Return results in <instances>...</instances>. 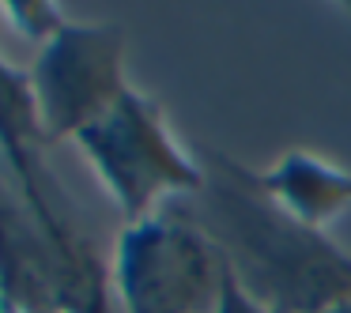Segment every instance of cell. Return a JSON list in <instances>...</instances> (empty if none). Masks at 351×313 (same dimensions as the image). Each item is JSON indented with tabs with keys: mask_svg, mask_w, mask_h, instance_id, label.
<instances>
[{
	"mask_svg": "<svg viewBox=\"0 0 351 313\" xmlns=\"http://www.w3.org/2000/svg\"><path fill=\"white\" fill-rule=\"evenodd\" d=\"M204 185L178 204L223 253L234 279L268 313H328L351 302V253L287 215L257 170L200 147Z\"/></svg>",
	"mask_w": 351,
	"mask_h": 313,
	"instance_id": "1",
	"label": "cell"
},
{
	"mask_svg": "<svg viewBox=\"0 0 351 313\" xmlns=\"http://www.w3.org/2000/svg\"><path fill=\"white\" fill-rule=\"evenodd\" d=\"M212 313H268L265 305L253 295H245V287L234 279L230 268H223V287H219V302H215Z\"/></svg>",
	"mask_w": 351,
	"mask_h": 313,
	"instance_id": "9",
	"label": "cell"
},
{
	"mask_svg": "<svg viewBox=\"0 0 351 313\" xmlns=\"http://www.w3.org/2000/svg\"><path fill=\"white\" fill-rule=\"evenodd\" d=\"M0 298L19 313H114L110 268L69 212L38 215L0 177Z\"/></svg>",
	"mask_w": 351,
	"mask_h": 313,
	"instance_id": "2",
	"label": "cell"
},
{
	"mask_svg": "<svg viewBox=\"0 0 351 313\" xmlns=\"http://www.w3.org/2000/svg\"><path fill=\"white\" fill-rule=\"evenodd\" d=\"M46 129H42L38 99H34L31 72L16 68L0 57V155L16 174L19 192L38 215L69 212L57 177H49L42 151H46Z\"/></svg>",
	"mask_w": 351,
	"mask_h": 313,
	"instance_id": "6",
	"label": "cell"
},
{
	"mask_svg": "<svg viewBox=\"0 0 351 313\" xmlns=\"http://www.w3.org/2000/svg\"><path fill=\"white\" fill-rule=\"evenodd\" d=\"M76 144L125 215V227L155 215L170 200L193 197L204 185L200 159L174 140L162 110L132 87L102 121L80 132Z\"/></svg>",
	"mask_w": 351,
	"mask_h": 313,
	"instance_id": "3",
	"label": "cell"
},
{
	"mask_svg": "<svg viewBox=\"0 0 351 313\" xmlns=\"http://www.w3.org/2000/svg\"><path fill=\"white\" fill-rule=\"evenodd\" d=\"M223 253L178 204L129 223L117 238L114 287L125 313H212Z\"/></svg>",
	"mask_w": 351,
	"mask_h": 313,
	"instance_id": "4",
	"label": "cell"
},
{
	"mask_svg": "<svg viewBox=\"0 0 351 313\" xmlns=\"http://www.w3.org/2000/svg\"><path fill=\"white\" fill-rule=\"evenodd\" d=\"M328 313H351V302H343V305H336V310H328Z\"/></svg>",
	"mask_w": 351,
	"mask_h": 313,
	"instance_id": "11",
	"label": "cell"
},
{
	"mask_svg": "<svg viewBox=\"0 0 351 313\" xmlns=\"http://www.w3.org/2000/svg\"><path fill=\"white\" fill-rule=\"evenodd\" d=\"M46 140H76L129 91L125 31L117 23H69L38 49L31 68Z\"/></svg>",
	"mask_w": 351,
	"mask_h": 313,
	"instance_id": "5",
	"label": "cell"
},
{
	"mask_svg": "<svg viewBox=\"0 0 351 313\" xmlns=\"http://www.w3.org/2000/svg\"><path fill=\"white\" fill-rule=\"evenodd\" d=\"M0 12L8 16V23L16 27L23 38L38 42V46H46L49 38H57L61 27L69 23L61 4H49V0H8Z\"/></svg>",
	"mask_w": 351,
	"mask_h": 313,
	"instance_id": "8",
	"label": "cell"
},
{
	"mask_svg": "<svg viewBox=\"0 0 351 313\" xmlns=\"http://www.w3.org/2000/svg\"><path fill=\"white\" fill-rule=\"evenodd\" d=\"M0 313H19V310H16L12 302H4V298H0Z\"/></svg>",
	"mask_w": 351,
	"mask_h": 313,
	"instance_id": "10",
	"label": "cell"
},
{
	"mask_svg": "<svg viewBox=\"0 0 351 313\" xmlns=\"http://www.w3.org/2000/svg\"><path fill=\"white\" fill-rule=\"evenodd\" d=\"M261 181L283 212L317 230H325L336 215L351 208V170L332 166L298 147L283 155L276 166H268Z\"/></svg>",
	"mask_w": 351,
	"mask_h": 313,
	"instance_id": "7",
	"label": "cell"
}]
</instances>
